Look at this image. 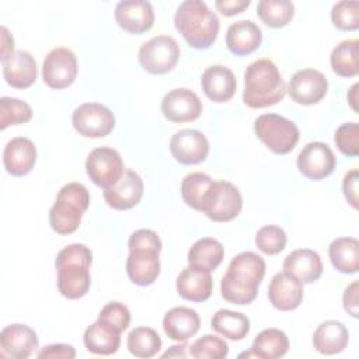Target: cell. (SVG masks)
<instances>
[{
  "label": "cell",
  "instance_id": "6da1fadb",
  "mask_svg": "<svg viewBox=\"0 0 359 359\" xmlns=\"http://www.w3.org/2000/svg\"><path fill=\"white\" fill-rule=\"evenodd\" d=\"M265 261L252 251L237 254L229 264L222 278L220 292L224 300L233 304H250L258 294V287L265 276Z\"/></svg>",
  "mask_w": 359,
  "mask_h": 359
},
{
  "label": "cell",
  "instance_id": "7a4b0ae2",
  "mask_svg": "<svg viewBox=\"0 0 359 359\" xmlns=\"http://www.w3.org/2000/svg\"><path fill=\"white\" fill-rule=\"evenodd\" d=\"M286 83L276 65L264 57L250 63L244 72L243 101L250 108H265L278 104L286 95Z\"/></svg>",
  "mask_w": 359,
  "mask_h": 359
},
{
  "label": "cell",
  "instance_id": "3957f363",
  "mask_svg": "<svg viewBox=\"0 0 359 359\" xmlns=\"http://www.w3.org/2000/svg\"><path fill=\"white\" fill-rule=\"evenodd\" d=\"M93 252L84 244H70L62 248L56 257L57 289L62 296L70 300L81 299L91 286L90 266Z\"/></svg>",
  "mask_w": 359,
  "mask_h": 359
},
{
  "label": "cell",
  "instance_id": "277c9868",
  "mask_svg": "<svg viewBox=\"0 0 359 359\" xmlns=\"http://www.w3.org/2000/svg\"><path fill=\"white\" fill-rule=\"evenodd\" d=\"M174 25L194 49H208L219 35L220 21L201 0L182 1L174 15Z\"/></svg>",
  "mask_w": 359,
  "mask_h": 359
},
{
  "label": "cell",
  "instance_id": "5b68a950",
  "mask_svg": "<svg viewBox=\"0 0 359 359\" xmlns=\"http://www.w3.org/2000/svg\"><path fill=\"white\" fill-rule=\"evenodd\" d=\"M88 189L79 182H69L60 188L56 201L49 210V224L60 236L74 233L88 209Z\"/></svg>",
  "mask_w": 359,
  "mask_h": 359
},
{
  "label": "cell",
  "instance_id": "8992f818",
  "mask_svg": "<svg viewBox=\"0 0 359 359\" xmlns=\"http://www.w3.org/2000/svg\"><path fill=\"white\" fill-rule=\"evenodd\" d=\"M257 137L275 154L290 153L300 137L299 128L290 119L278 114H262L254 121Z\"/></svg>",
  "mask_w": 359,
  "mask_h": 359
},
{
  "label": "cell",
  "instance_id": "52a82bcc",
  "mask_svg": "<svg viewBox=\"0 0 359 359\" xmlns=\"http://www.w3.org/2000/svg\"><path fill=\"white\" fill-rule=\"evenodd\" d=\"M243 208V196L238 188L229 181H215L209 188L202 213L213 222H230L238 216Z\"/></svg>",
  "mask_w": 359,
  "mask_h": 359
},
{
  "label": "cell",
  "instance_id": "ba28073f",
  "mask_svg": "<svg viewBox=\"0 0 359 359\" xmlns=\"http://www.w3.org/2000/svg\"><path fill=\"white\" fill-rule=\"evenodd\" d=\"M178 59L180 45L168 35L153 36L139 49V63L151 74H164L171 72Z\"/></svg>",
  "mask_w": 359,
  "mask_h": 359
},
{
  "label": "cell",
  "instance_id": "9c48e42d",
  "mask_svg": "<svg viewBox=\"0 0 359 359\" xmlns=\"http://www.w3.org/2000/svg\"><path fill=\"white\" fill-rule=\"evenodd\" d=\"M73 128L84 137H104L115 128L112 111L98 102L79 105L72 114Z\"/></svg>",
  "mask_w": 359,
  "mask_h": 359
},
{
  "label": "cell",
  "instance_id": "30bf717a",
  "mask_svg": "<svg viewBox=\"0 0 359 359\" xmlns=\"http://www.w3.org/2000/svg\"><path fill=\"white\" fill-rule=\"evenodd\" d=\"M86 171L90 180L100 188L108 189L115 185L123 174L121 154L112 147H97L86 160Z\"/></svg>",
  "mask_w": 359,
  "mask_h": 359
},
{
  "label": "cell",
  "instance_id": "8fae6325",
  "mask_svg": "<svg viewBox=\"0 0 359 359\" xmlns=\"http://www.w3.org/2000/svg\"><path fill=\"white\" fill-rule=\"evenodd\" d=\"M77 59L74 53L65 46L52 49L42 65L43 83L55 90H62L73 84L77 77Z\"/></svg>",
  "mask_w": 359,
  "mask_h": 359
},
{
  "label": "cell",
  "instance_id": "7c38bea8",
  "mask_svg": "<svg viewBox=\"0 0 359 359\" xmlns=\"http://www.w3.org/2000/svg\"><path fill=\"white\" fill-rule=\"evenodd\" d=\"M296 164L306 178L320 181L332 174L337 158L328 144L323 142H310L299 153Z\"/></svg>",
  "mask_w": 359,
  "mask_h": 359
},
{
  "label": "cell",
  "instance_id": "4fadbf2b",
  "mask_svg": "<svg viewBox=\"0 0 359 359\" xmlns=\"http://www.w3.org/2000/svg\"><path fill=\"white\" fill-rule=\"evenodd\" d=\"M286 88L294 102L300 105H314L325 97L328 81L325 76L316 69H302L292 76Z\"/></svg>",
  "mask_w": 359,
  "mask_h": 359
},
{
  "label": "cell",
  "instance_id": "5bb4252c",
  "mask_svg": "<svg viewBox=\"0 0 359 359\" xmlns=\"http://www.w3.org/2000/svg\"><path fill=\"white\" fill-rule=\"evenodd\" d=\"M172 157L184 164L194 165L206 160L209 154V142L206 136L195 129H181L170 140Z\"/></svg>",
  "mask_w": 359,
  "mask_h": 359
},
{
  "label": "cell",
  "instance_id": "9a60e30c",
  "mask_svg": "<svg viewBox=\"0 0 359 359\" xmlns=\"http://www.w3.org/2000/svg\"><path fill=\"white\" fill-rule=\"evenodd\" d=\"M161 112L175 123L192 122L202 114V101L188 88H174L161 100Z\"/></svg>",
  "mask_w": 359,
  "mask_h": 359
},
{
  "label": "cell",
  "instance_id": "2e32d148",
  "mask_svg": "<svg viewBox=\"0 0 359 359\" xmlns=\"http://www.w3.org/2000/svg\"><path fill=\"white\" fill-rule=\"evenodd\" d=\"M160 250L149 247L129 248L126 258V273L137 286H149L160 275Z\"/></svg>",
  "mask_w": 359,
  "mask_h": 359
},
{
  "label": "cell",
  "instance_id": "e0dca14e",
  "mask_svg": "<svg viewBox=\"0 0 359 359\" xmlns=\"http://www.w3.org/2000/svg\"><path fill=\"white\" fill-rule=\"evenodd\" d=\"M115 20L123 31L135 35L143 34L154 24L153 6L146 0L119 1L115 7Z\"/></svg>",
  "mask_w": 359,
  "mask_h": 359
},
{
  "label": "cell",
  "instance_id": "ac0fdd59",
  "mask_svg": "<svg viewBox=\"0 0 359 359\" xmlns=\"http://www.w3.org/2000/svg\"><path fill=\"white\" fill-rule=\"evenodd\" d=\"M143 189L142 177L133 170H125L115 185L104 189V199L115 210H128L140 202Z\"/></svg>",
  "mask_w": 359,
  "mask_h": 359
},
{
  "label": "cell",
  "instance_id": "d6986e66",
  "mask_svg": "<svg viewBox=\"0 0 359 359\" xmlns=\"http://www.w3.org/2000/svg\"><path fill=\"white\" fill-rule=\"evenodd\" d=\"M1 353L13 359H27L38 348L36 332L25 324H10L0 332Z\"/></svg>",
  "mask_w": 359,
  "mask_h": 359
},
{
  "label": "cell",
  "instance_id": "ffe728a7",
  "mask_svg": "<svg viewBox=\"0 0 359 359\" xmlns=\"http://www.w3.org/2000/svg\"><path fill=\"white\" fill-rule=\"evenodd\" d=\"M268 299L271 304L280 311L294 310L303 300V285L292 275L278 272L269 282Z\"/></svg>",
  "mask_w": 359,
  "mask_h": 359
},
{
  "label": "cell",
  "instance_id": "44dd1931",
  "mask_svg": "<svg viewBox=\"0 0 359 359\" xmlns=\"http://www.w3.org/2000/svg\"><path fill=\"white\" fill-rule=\"evenodd\" d=\"M36 147L28 137L11 139L3 150V164L8 174L14 177L27 175L35 165Z\"/></svg>",
  "mask_w": 359,
  "mask_h": 359
},
{
  "label": "cell",
  "instance_id": "7402d4cb",
  "mask_svg": "<svg viewBox=\"0 0 359 359\" xmlns=\"http://www.w3.org/2000/svg\"><path fill=\"white\" fill-rule=\"evenodd\" d=\"M201 86L205 95L210 101L226 102L233 98L237 88V81L234 73L229 67L223 65H213L203 72Z\"/></svg>",
  "mask_w": 359,
  "mask_h": 359
},
{
  "label": "cell",
  "instance_id": "603a6c76",
  "mask_svg": "<svg viewBox=\"0 0 359 359\" xmlns=\"http://www.w3.org/2000/svg\"><path fill=\"white\" fill-rule=\"evenodd\" d=\"M178 294L189 302H205L210 297L213 290V280L210 271L188 265L177 278Z\"/></svg>",
  "mask_w": 359,
  "mask_h": 359
},
{
  "label": "cell",
  "instance_id": "cb8c5ba5",
  "mask_svg": "<svg viewBox=\"0 0 359 359\" xmlns=\"http://www.w3.org/2000/svg\"><path fill=\"white\" fill-rule=\"evenodd\" d=\"M3 77L14 88L24 90L31 87L38 76V67L34 56L27 50H15L8 59L1 62Z\"/></svg>",
  "mask_w": 359,
  "mask_h": 359
},
{
  "label": "cell",
  "instance_id": "d4e9b609",
  "mask_svg": "<svg viewBox=\"0 0 359 359\" xmlns=\"http://www.w3.org/2000/svg\"><path fill=\"white\" fill-rule=\"evenodd\" d=\"M283 272L296 278L302 285H309L320 279L323 273V262L316 251L310 248H299L285 258Z\"/></svg>",
  "mask_w": 359,
  "mask_h": 359
},
{
  "label": "cell",
  "instance_id": "484cf974",
  "mask_svg": "<svg viewBox=\"0 0 359 359\" xmlns=\"http://www.w3.org/2000/svg\"><path fill=\"white\" fill-rule=\"evenodd\" d=\"M201 327L199 314L189 307L178 306L168 310L163 318L165 335L177 342H185L194 337Z\"/></svg>",
  "mask_w": 359,
  "mask_h": 359
},
{
  "label": "cell",
  "instance_id": "4316f807",
  "mask_svg": "<svg viewBox=\"0 0 359 359\" xmlns=\"http://www.w3.org/2000/svg\"><path fill=\"white\" fill-rule=\"evenodd\" d=\"M261 41V28L251 20L236 21L226 32L227 49L237 56H245L255 52L259 48Z\"/></svg>",
  "mask_w": 359,
  "mask_h": 359
},
{
  "label": "cell",
  "instance_id": "83f0119b",
  "mask_svg": "<svg viewBox=\"0 0 359 359\" xmlns=\"http://www.w3.org/2000/svg\"><path fill=\"white\" fill-rule=\"evenodd\" d=\"M121 331L111 324L97 320L84 331V345L88 352L94 355L109 356L115 353L121 345Z\"/></svg>",
  "mask_w": 359,
  "mask_h": 359
},
{
  "label": "cell",
  "instance_id": "f1b7e54d",
  "mask_svg": "<svg viewBox=\"0 0 359 359\" xmlns=\"http://www.w3.org/2000/svg\"><path fill=\"white\" fill-rule=\"evenodd\" d=\"M349 341L348 328L337 320L321 323L313 334V346L323 355H335L342 352Z\"/></svg>",
  "mask_w": 359,
  "mask_h": 359
},
{
  "label": "cell",
  "instance_id": "f546056e",
  "mask_svg": "<svg viewBox=\"0 0 359 359\" xmlns=\"http://www.w3.org/2000/svg\"><path fill=\"white\" fill-rule=\"evenodd\" d=\"M289 351V338L287 335L278 328L262 330L254 339L251 351L240 355L243 356H255L262 359H276L282 358Z\"/></svg>",
  "mask_w": 359,
  "mask_h": 359
},
{
  "label": "cell",
  "instance_id": "4dcf8cb0",
  "mask_svg": "<svg viewBox=\"0 0 359 359\" xmlns=\"http://www.w3.org/2000/svg\"><path fill=\"white\" fill-rule=\"evenodd\" d=\"M328 255L332 266L341 273H356L359 269V241L353 237H338L331 241Z\"/></svg>",
  "mask_w": 359,
  "mask_h": 359
},
{
  "label": "cell",
  "instance_id": "1f68e13d",
  "mask_svg": "<svg viewBox=\"0 0 359 359\" xmlns=\"http://www.w3.org/2000/svg\"><path fill=\"white\" fill-rule=\"evenodd\" d=\"M224 248L222 243L212 237H203L196 240L188 251V264L206 269L215 271L223 261Z\"/></svg>",
  "mask_w": 359,
  "mask_h": 359
},
{
  "label": "cell",
  "instance_id": "d6a6232c",
  "mask_svg": "<svg viewBox=\"0 0 359 359\" xmlns=\"http://www.w3.org/2000/svg\"><path fill=\"white\" fill-rule=\"evenodd\" d=\"M210 327L231 341H241L250 332V320L243 313L222 309L213 314Z\"/></svg>",
  "mask_w": 359,
  "mask_h": 359
},
{
  "label": "cell",
  "instance_id": "836d02e7",
  "mask_svg": "<svg viewBox=\"0 0 359 359\" xmlns=\"http://www.w3.org/2000/svg\"><path fill=\"white\" fill-rule=\"evenodd\" d=\"M332 72L341 77H355L359 73V41L348 39L338 43L330 56Z\"/></svg>",
  "mask_w": 359,
  "mask_h": 359
},
{
  "label": "cell",
  "instance_id": "e575fe53",
  "mask_svg": "<svg viewBox=\"0 0 359 359\" xmlns=\"http://www.w3.org/2000/svg\"><path fill=\"white\" fill-rule=\"evenodd\" d=\"M161 338L156 330L150 327H136L133 328L128 338V351L136 358H153L161 349Z\"/></svg>",
  "mask_w": 359,
  "mask_h": 359
},
{
  "label": "cell",
  "instance_id": "d590c367",
  "mask_svg": "<svg viewBox=\"0 0 359 359\" xmlns=\"http://www.w3.org/2000/svg\"><path fill=\"white\" fill-rule=\"evenodd\" d=\"M261 21L271 28L287 25L294 15V6L289 0H261L257 6Z\"/></svg>",
  "mask_w": 359,
  "mask_h": 359
},
{
  "label": "cell",
  "instance_id": "8d00e7d4",
  "mask_svg": "<svg viewBox=\"0 0 359 359\" xmlns=\"http://www.w3.org/2000/svg\"><path fill=\"white\" fill-rule=\"evenodd\" d=\"M215 181L205 172H191L184 177L181 182V195L184 202L198 210L202 212L205 196Z\"/></svg>",
  "mask_w": 359,
  "mask_h": 359
},
{
  "label": "cell",
  "instance_id": "74e56055",
  "mask_svg": "<svg viewBox=\"0 0 359 359\" xmlns=\"http://www.w3.org/2000/svg\"><path fill=\"white\" fill-rule=\"evenodd\" d=\"M32 118L31 107L18 98H0V129L4 130L10 125L25 123Z\"/></svg>",
  "mask_w": 359,
  "mask_h": 359
},
{
  "label": "cell",
  "instance_id": "f35d334b",
  "mask_svg": "<svg viewBox=\"0 0 359 359\" xmlns=\"http://www.w3.org/2000/svg\"><path fill=\"white\" fill-rule=\"evenodd\" d=\"M229 353V345L216 335L206 334L189 346V355L195 359H223Z\"/></svg>",
  "mask_w": 359,
  "mask_h": 359
},
{
  "label": "cell",
  "instance_id": "ab89813d",
  "mask_svg": "<svg viewBox=\"0 0 359 359\" xmlns=\"http://www.w3.org/2000/svg\"><path fill=\"white\" fill-rule=\"evenodd\" d=\"M287 237L283 229L269 224L261 227L255 234V245L266 255H276L285 250Z\"/></svg>",
  "mask_w": 359,
  "mask_h": 359
},
{
  "label": "cell",
  "instance_id": "60d3db41",
  "mask_svg": "<svg viewBox=\"0 0 359 359\" xmlns=\"http://www.w3.org/2000/svg\"><path fill=\"white\" fill-rule=\"evenodd\" d=\"M331 21L339 31H356L359 28V3L344 0L332 6Z\"/></svg>",
  "mask_w": 359,
  "mask_h": 359
},
{
  "label": "cell",
  "instance_id": "b9f144b4",
  "mask_svg": "<svg viewBox=\"0 0 359 359\" xmlns=\"http://www.w3.org/2000/svg\"><path fill=\"white\" fill-rule=\"evenodd\" d=\"M334 142L339 151L348 157L359 156V126L356 122L342 123L334 135Z\"/></svg>",
  "mask_w": 359,
  "mask_h": 359
},
{
  "label": "cell",
  "instance_id": "7bdbcfd3",
  "mask_svg": "<svg viewBox=\"0 0 359 359\" xmlns=\"http://www.w3.org/2000/svg\"><path fill=\"white\" fill-rule=\"evenodd\" d=\"M98 318L111 324L112 327H115L121 332H123L129 327L130 311L123 303L109 302L101 309V311L98 314Z\"/></svg>",
  "mask_w": 359,
  "mask_h": 359
},
{
  "label": "cell",
  "instance_id": "ee69618b",
  "mask_svg": "<svg viewBox=\"0 0 359 359\" xmlns=\"http://www.w3.org/2000/svg\"><path fill=\"white\" fill-rule=\"evenodd\" d=\"M358 184H359V171L353 168L345 174L342 181V191H344L345 199L353 209H358V188H359Z\"/></svg>",
  "mask_w": 359,
  "mask_h": 359
},
{
  "label": "cell",
  "instance_id": "f6af8a7d",
  "mask_svg": "<svg viewBox=\"0 0 359 359\" xmlns=\"http://www.w3.org/2000/svg\"><path fill=\"white\" fill-rule=\"evenodd\" d=\"M36 356L41 358V359H46V358L73 359V358H76V349L72 345H67V344H52V345L43 346L38 352Z\"/></svg>",
  "mask_w": 359,
  "mask_h": 359
},
{
  "label": "cell",
  "instance_id": "bcb514c9",
  "mask_svg": "<svg viewBox=\"0 0 359 359\" xmlns=\"http://www.w3.org/2000/svg\"><path fill=\"white\" fill-rule=\"evenodd\" d=\"M358 289H359V282L353 280L351 285L346 286L344 296H342V303H344V309L348 314H351L352 317H358L359 316V303H358Z\"/></svg>",
  "mask_w": 359,
  "mask_h": 359
},
{
  "label": "cell",
  "instance_id": "7dc6e473",
  "mask_svg": "<svg viewBox=\"0 0 359 359\" xmlns=\"http://www.w3.org/2000/svg\"><path fill=\"white\" fill-rule=\"evenodd\" d=\"M251 4L250 0H216V8L226 17L243 13Z\"/></svg>",
  "mask_w": 359,
  "mask_h": 359
},
{
  "label": "cell",
  "instance_id": "c3c4849f",
  "mask_svg": "<svg viewBox=\"0 0 359 359\" xmlns=\"http://www.w3.org/2000/svg\"><path fill=\"white\" fill-rule=\"evenodd\" d=\"M14 39L6 27H1V62L8 59L14 52Z\"/></svg>",
  "mask_w": 359,
  "mask_h": 359
},
{
  "label": "cell",
  "instance_id": "681fc988",
  "mask_svg": "<svg viewBox=\"0 0 359 359\" xmlns=\"http://www.w3.org/2000/svg\"><path fill=\"white\" fill-rule=\"evenodd\" d=\"M185 349H187L185 344L172 345V346H170V349L167 352L163 353V358H185L187 356Z\"/></svg>",
  "mask_w": 359,
  "mask_h": 359
},
{
  "label": "cell",
  "instance_id": "f907efd6",
  "mask_svg": "<svg viewBox=\"0 0 359 359\" xmlns=\"http://www.w3.org/2000/svg\"><path fill=\"white\" fill-rule=\"evenodd\" d=\"M358 87H359V84H353L351 87V90H349V93H348V101H349V104H351L353 111H358V107H356V91H358Z\"/></svg>",
  "mask_w": 359,
  "mask_h": 359
}]
</instances>
